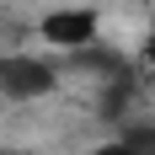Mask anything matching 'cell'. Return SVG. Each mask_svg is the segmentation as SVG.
Segmentation results:
<instances>
[{"mask_svg":"<svg viewBox=\"0 0 155 155\" xmlns=\"http://www.w3.org/2000/svg\"><path fill=\"white\" fill-rule=\"evenodd\" d=\"M0 91L16 96V102L48 96L54 91V64L32 59V54H5V59H0Z\"/></svg>","mask_w":155,"mask_h":155,"instance_id":"cell-1","label":"cell"},{"mask_svg":"<svg viewBox=\"0 0 155 155\" xmlns=\"http://www.w3.org/2000/svg\"><path fill=\"white\" fill-rule=\"evenodd\" d=\"M43 38L48 43H59V48H91L96 38V11H48L43 16Z\"/></svg>","mask_w":155,"mask_h":155,"instance_id":"cell-2","label":"cell"},{"mask_svg":"<svg viewBox=\"0 0 155 155\" xmlns=\"http://www.w3.org/2000/svg\"><path fill=\"white\" fill-rule=\"evenodd\" d=\"M96 155H155V123L150 128H128L118 144H107V150H96Z\"/></svg>","mask_w":155,"mask_h":155,"instance_id":"cell-3","label":"cell"},{"mask_svg":"<svg viewBox=\"0 0 155 155\" xmlns=\"http://www.w3.org/2000/svg\"><path fill=\"white\" fill-rule=\"evenodd\" d=\"M75 64L80 70H102V75H123L128 70L118 54H107V48H75Z\"/></svg>","mask_w":155,"mask_h":155,"instance_id":"cell-4","label":"cell"},{"mask_svg":"<svg viewBox=\"0 0 155 155\" xmlns=\"http://www.w3.org/2000/svg\"><path fill=\"white\" fill-rule=\"evenodd\" d=\"M11 155H27V150H11Z\"/></svg>","mask_w":155,"mask_h":155,"instance_id":"cell-5","label":"cell"}]
</instances>
